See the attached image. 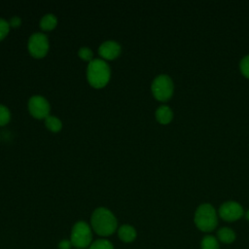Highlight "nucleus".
Returning a JSON list of instances; mask_svg holds the SVG:
<instances>
[{
	"mask_svg": "<svg viewBox=\"0 0 249 249\" xmlns=\"http://www.w3.org/2000/svg\"><path fill=\"white\" fill-rule=\"evenodd\" d=\"M90 225L94 232L100 236H109L118 228L115 215L105 207H98L93 211L90 218Z\"/></svg>",
	"mask_w": 249,
	"mask_h": 249,
	"instance_id": "1",
	"label": "nucleus"
},
{
	"mask_svg": "<svg viewBox=\"0 0 249 249\" xmlns=\"http://www.w3.org/2000/svg\"><path fill=\"white\" fill-rule=\"evenodd\" d=\"M110 67L103 59H92L89 62L87 68V78L90 86L101 89L107 85L110 80Z\"/></svg>",
	"mask_w": 249,
	"mask_h": 249,
	"instance_id": "2",
	"label": "nucleus"
},
{
	"mask_svg": "<svg viewBox=\"0 0 249 249\" xmlns=\"http://www.w3.org/2000/svg\"><path fill=\"white\" fill-rule=\"evenodd\" d=\"M195 224L198 230L208 232L216 229L218 224L217 213L211 204L199 205L195 214Z\"/></svg>",
	"mask_w": 249,
	"mask_h": 249,
	"instance_id": "3",
	"label": "nucleus"
},
{
	"mask_svg": "<svg viewBox=\"0 0 249 249\" xmlns=\"http://www.w3.org/2000/svg\"><path fill=\"white\" fill-rule=\"evenodd\" d=\"M92 232L89 225L85 221H78L71 230L70 241L72 245L79 249H84L91 244Z\"/></svg>",
	"mask_w": 249,
	"mask_h": 249,
	"instance_id": "4",
	"label": "nucleus"
},
{
	"mask_svg": "<svg viewBox=\"0 0 249 249\" xmlns=\"http://www.w3.org/2000/svg\"><path fill=\"white\" fill-rule=\"evenodd\" d=\"M152 92L159 101H167L173 94V83L169 76L159 75L152 83Z\"/></svg>",
	"mask_w": 249,
	"mask_h": 249,
	"instance_id": "5",
	"label": "nucleus"
},
{
	"mask_svg": "<svg viewBox=\"0 0 249 249\" xmlns=\"http://www.w3.org/2000/svg\"><path fill=\"white\" fill-rule=\"evenodd\" d=\"M27 48L32 56L36 58L45 56L49 51L48 37L42 32L33 33L28 39Z\"/></svg>",
	"mask_w": 249,
	"mask_h": 249,
	"instance_id": "6",
	"label": "nucleus"
},
{
	"mask_svg": "<svg viewBox=\"0 0 249 249\" xmlns=\"http://www.w3.org/2000/svg\"><path fill=\"white\" fill-rule=\"evenodd\" d=\"M28 110L36 119H46L50 116L51 106L49 101L42 95H33L28 100Z\"/></svg>",
	"mask_w": 249,
	"mask_h": 249,
	"instance_id": "7",
	"label": "nucleus"
},
{
	"mask_svg": "<svg viewBox=\"0 0 249 249\" xmlns=\"http://www.w3.org/2000/svg\"><path fill=\"white\" fill-rule=\"evenodd\" d=\"M219 215L227 222H233L242 217L243 208L235 201H227L220 206Z\"/></svg>",
	"mask_w": 249,
	"mask_h": 249,
	"instance_id": "8",
	"label": "nucleus"
},
{
	"mask_svg": "<svg viewBox=\"0 0 249 249\" xmlns=\"http://www.w3.org/2000/svg\"><path fill=\"white\" fill-rule=\"evenodd\" d=\"M98 53L101 57L111 60L119 56L121 53V46L116 41L108 40L99 46Z\"/></svg>",
	"mask_w": 249,
	"mask_h": 249,
	"instance_id": "9",
	"label": "nucleus"
},
{
	"mask_svg": "<svg viewBox=\"0 0 249 249\" xmlns=\"http://www.w3.org/2000/svg\"><path fill=\"white\" fill-rule=\"evenodd\" d=\"M137 232L136 230L130 225H123L118 229V236L119 238L125 243L132 242L136 238Z\"/></svg>",
	"mask_w": 249,
	"mask_h": 249,
	"instance_id": "10",
	"label": "nucleus"
},
{
	"mask_svg": "<svg viewBox=\"0 0 249 249\" xmlns=\"http://www.w3.org/2000/svg\"><path fill=\"white\" fill-rule=\"evenodd\" d=\"M172 118H173V113L168 106H165V105L160 106L156 111V119L160 124H166L171 122Z\"/></svg>",
	"mask_w": 249,
	"mask_h": 249,
	"instance_id": "11",
	"label": "nucleus"
},
{
	"mask_svg": "<svg viewBox=\"0 0 249 249\" xmlns=\"http://www.w3.org/2000/svg\"><path fill=\"white\" fill-rule=\"evenodd\" d=\"M57 24V18L53 14L45 15L40 20V27L44 31H51L53 30Z\"/></svg>",
	"mask_w": 249,
	"mask_h": 249,
	"instance_id": "12",
	"label": "nucleus"
},
{
	"mask_svg": "<svg viewBox=\"0 0 249 249\" xmlns=\"http://www.w3.org/2000/svg\"><path fill=\"white\" fill-rule=\"evenodd\" d=\"M218 238L223 243H231L235 239V233L234 231L230 228H222L217 232Z\"/></svg>",
	"mask_w": 249,
	"mask_h": 249,
	"instance_id": "13",
	"label": "nucleus"
},
{
	"mask_svg": "<svg viewBox=\"0 0 249 249\" xmlns=\"http://www.w3.org/2000/svg\"><path fill=\"white\" fill-rule=\"evenodd\" d=\"M45 125L47 128L53 132H58L62 128V123L61 121L56 118L55 116H48L45 119Z\"/></svg>",
	"mask_w": 249,
	"mask_h": 249,
	"instance_id": "14",
	"label": "nucleus"
},
{
	"mask_svg": "<svg viewBox=\"0 0 249 249\" xmlns=\"http://www.w3.org/2000/svg\"><path fill=\"white\" fill-rule=\"evenodd\" d=\"M201 249H220L218 240L212 235H206L201 240Z\"/></svg>",
	"mask_w": 249,
	"mask_h": 249,
	"instance_id": "15",
	"label": "nucleus"
},
{
	"mask_svg": "<svg viewBox=\"0 0 249 249\" xmlns=\"http://www.w3.org/2000/svg\"><path fill=\"white\" fill-rule=\"evenodd\" d=\"M89 249H114V246L111 241L105 238H99L89 245Z\"/></svg>",
	"mask_w": 249,
	"mask_h": 249,
	"instance_id": "16",
	"label": "nucleus"
},
{
	"mask_svg": "<svg viewBox=\"0 0 249 249\" xmlns=\"http://www.w3.org/2000/svg\"><path fill=\"white\" fill-rule=\"evenodd\" d=\"M11 120L10 110L5 106L0 104V125L7 124Z\"/></svg>",
	"mask_w": 249,
	"mask_h": 249,
	"instance_id": "17",
	"label": "nucleus"
},
{
	"mask_svg": "<svg viewBox=\"0 0 249 249\" xmlns=\"http://www.w3.org/2000/svg\"><path fill=\"white\" fill-rule=\"evenodd\" d=\"M78 54L85 61H89L90 62L92 60L93 53H92V51L89 48H87V47L81 48L78 52Z\"/></svg>",
	"mask_w": 249,
	"mask_h": 249,
	"instance_id": "18",
	"label": "nucleus"
},
{
	"mask_svg": "<svg viewBox=\"0 0 249 249\" xmlns=\"http://www.w3.org/2000/svg\"><path fill=\"white\" fill-rule=\"evenodd\" d=\"M239 68H240V71L241 73L249 79V54L244 56L241 61H240V64H239Z\"/></svg>",
	"mask_w": 249,
	"mask_h": 249,
	"instance_id": "19",
	"label": "nucleus"
},
{
	"mask_svg": "<svg viewBox=\"0 0 249 249\" xmlns=\"http://www.w3.org/2000/svg\"><path fill=\"white\" fill-rule=\"evenodd\" d=\"M10 30V23L4 18H0V41L3 40Z\"/></svg>",
	"mask_w": 249,
	"mask_h": 249,
	"instance_id": "20",
	"label": "nucleus"
},
{
	"mask_svg": "<svg viewBox=\"0 0 249 249\" xmlns=\"http://www.w3.org/2000/svg\"><path fill=\"white\" fill-rule=\"evenodd\" d=\"M71 246H73L71 241L67 240V239H62L61 241H59V243L57 245L58 249H70Z\"/></svg>",
	"mask_w": 249,
	"mask_h": 249,
	"instance_id": "21",
	"label": "nucleus"
},
{
	"mask_svg": "<svg viewBox=\"0 0 249 249\" xmlns=\"http://www.w3.org/2000/svg\"><path fill=\"white\" fill-rule=\"evenodd\" d=\"M9 23H10V26H12V27H18V26L20 25L21 19L18 17H13Z\"/></svg>",
	"mask_w": 249,
	"mask_h": 249,
	"instance_id": "22",
	"label": "nucleus"
},
{
	"mask_svg": "<svg viewBox=\"0 0 249 249\" xmlns=\"http://www.w3.org/2000/svg\"><path fill=\"white\" fill-rule=\"evenodd\" d=\"M246 219L249 221V210L246 212Z\"/></svg>",
	"mask_w": 249,
	"mask_h": 249,
	"instance_id": "23",
	"label": "nucleus"
},
{
	"mask_svg": "<svg viewBox=\"0 0 249 249\" xmlns=\"http://www.w3.org/2000/svg\"><path fill=\"white\" fill-rule=\"evenodd\" d=\"M76 249H79V248H76Z\"/></svg>",
	"mask_w": 249,
	"mask_h": 249,
	"instance_id": "24",
	"label": "nucleus"
}]
</instances>
